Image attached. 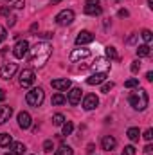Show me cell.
I'll return each mask as SVG.
<instances>
[{"label":"cell","mask_w":153,"mask_h":155,"mask_svg":"<svg viewBox=\"0 0 153 155\" xmlns=\"http://www.w3.org/2000/svg\"><path fill=\"white\" fill-rule=\"evenodd\" d=\"M106 76H108V72H96V74H92V76L86 79V83H88L90 87H94V85H101V83L106 81Z\"/></svg>","instance_id":"13"},{"label":"cell","mask_w":153,"mask_h":155,"mask_svg":"<svg viewBox=\"0 0 153 155\" xmlns=\"http://www.w3.org/2000/svg\"><path fill=\"white\" fill-rule=\"evenodd\" d=\"M141 71V61H133L132 63V72H139Z\"/></svg>","instance_id":"36"},{"label":"cell","mask_w":153,"mask_h":155,"mask_svg":"<svg viewBox=\"0 0 153 155\" xmlns=\"http://www.w3.org/2000/svg\"><path fill=\"white\" fill-rule=\"evenodd\" d=\"M90 56V51L88 49H74L70 52V61H79V60H85Z\"/></svg>","instance_id":"15"},{"label":"cell","mask_w":153,"mask_h":155,"mask_svg":"<svg viewBox=\"0 0 153 155\" xmlns=\"http://www.w3.org/2000/svg\"><path fill=\"white\" fill-rule=\"evenodd\" d=\"M65 101H67V97H65L61 92H58V94L52 96V105H63Z\"/></svg>","instance_id":"26"},{"label":"cell","mask_w":153,"mask_h":155,"mask_svg":"<svg viewBox=\"0 0 153 155\" xmlns=\"http://www.w3.org/2000/svg\"><path fill=\"white\" fill-rule=\"evenodd\" d=\"M94 63H96V65H94V69H101V67H103V71H105V72H108L110 63H106V60H105V58H97Z\"/></svg>","instance_id":"23"},{"label":"cell","mask_w":153,"mask_h":155,"mask_svg":"<svg viewBox=\"0 0 153 155\" xmlns=\"http://www.w3.org/2000/svg\"><path fill=\"white\" fill-rule=\"evenodd\" d=\"M72 148L70 146H67V144H61L58 150H54V155H72Z\"/></svg>","instance_id":"22"},{"label":"cell","mask_w":153,"mask_h":155,"mask_svg":"<svg viewBox=\"0 0 153 155\" xmlns=\"http://www.w3.org/2000/svg\"><path fill=\"white\" fill-rule=\"evenodd\" d=\"M115 146H117V139H115L114 135H103V139H101V148H103L105 152H112Z\"/></svg>","instance_id":"10"},{"label":"cell","mask_w":153,"mask_h":155,"mask_svg":"<svg viewBox=\"0 0 153 155\" xmlns=\"http://www.w3.org/2000/svg\"><path fill=\"white\" fill-rule=\"evenodd\" d=\"M5 36H7V33H5V27H4V25H0V43L5 40Z\"/></svg>","instance_id":"37"},{"label":"cell","mask_w":153,"mask_h":155,"mask_svg":"<svg viewBox=\"0 0 153 155\" xmlns=\"http://www.w3.org/2000/svg\"><path fill=\"white\" fill-rule=\"evenodd\" d=\"M11 143H13V139H11V135H9V134H0V146H2V148L9 146Z\"/></svg>","instance_id":"25"},{"label":"cell","mask_w":153,"mask_h":155,"mask_svg":"<svg viewBox=\"0 0 153 155\" xmlns=\"http://www.w3.org/2000/svg\"><path fill=\"white\" fill-rule=\"evenodd\" d=\"M5 155H15V153H5Z\"/></svg>","instance_id":"47"},{"label":"cell","mask_w":153,"mask_h":155,"mask_svg":"<svg viewBox=\"0 0 153 155\" xmlns=\"http://www.w3.org/2000/svg\"><path fill=\"white\" fill-rule=\"evenodd\" d=\"M50 54H52L50 43H47V41H38V43L31 49V63H33L34 67H43V65L49 61Z\"/></svg>","instance_id":"1"},{"label":"cell","mask_w":153,"mask_h":155,"mask_svg":"<svg viewBox=\"0 0 153 155\" xmlns=\"http://www.w3.org/2000/svg\"><path fill=\"white\" fill-rule=\"evenodd\" d=\"M16 71H18V65H16V63H13V61L4 63V65L0 67V78H2V79H11V78H15Z\"/></svg>","instance_id":"7"},{"label":"cell","mask_w":153,"mask_h":155,"mask_svg":"<svg viewBox=\"0 0 153 155\" xmlns=\"http://www.w3.org/2000/svg\"><path fill=\"white\" fill-rule=\"evenodd\" d=\"M112 88H114V83L110 81V83H105V85L101 87V92H105V94H108V92H110Z\"/></svg>","instance_id":"31"},{"label":"cell","mask_w":153,"mask_h":155,"mask_svg":"<svg viewBox=\"0 0 153 155\" xmlns=\"http://www.w3.org/2000/svg\"><path fill=\"white\" fill-rule=\"evenodd\" d=\"M15 22H16V18H15V16H11V18H9V25H15Z\"/></svg>","instance_id":"45"},{"label":"cell","mask_w":153,"mask_h":155,"mask_svg":"<svg viewBox=\"0 0 153 155\" xmlns=\"http://www.w3.org/2000/svg\"><path fill=\"white\" fill-rule=\"evenodd\" d=\"M74 11L72 9H63V11H60L58 15H56V24L58 25H70L72 22H74Z\"/></svg>","instance_id":"5"},{"label":"cell","mask_w":153,"mask_h":155,"mask_svg":"<svg viewBox=\"0 0 153 155\" xmlns=\"http://www.w3.org/2000/svg\"><path fill=\"white\" fill-rule=\"evenodd\" d=\"M9 146H11V153H15V155H24V152H25L24 143H11Z\"/></svg>","instance_id":"19"},{"label":"cell","mask_w":153,"mask_h":155,"mask_svg":"<svg viewBox=\"0 0 153 155\" xmlns=\"http://www.w3.org/2000/svg\"><path fill=\"white\" fill-rule=\"evenodd\" d=\"M94 41V35L90 31H81L76 36V45H86V43H92Z\"/></svg>","instance_id":"12"},{"label":"cell","mask_w":153,"mask_h":155,"mask_svg":"<svg viewBox=\"0 0 153 155\" xmlns=\"http://www.w3.org/2000/svg\"><path fill=\"white\" fill-rule=\"evenodd\" d=\"M43 99H45V92H43L41 87H34V88H31V90L27 92V96H25L27 105H31V107H34V108H38L40 105L43 103Z\"/></svg>","instance_id":"3"},{"label":"cell","mask_w":153,"mask_h":155,"mask_svg":"<svg viewBox=\"0 0 153 155\" xmlns=\"http://www.w3.org/2000/svg\"><path fill=\"white\" fill-rule=\"evenodd\" d=\"M34 81H36V74H34V71H31V69H24V71L20 72V87H22V88H29V87H33Z\"/></svg>","instance_id":"4"},{"label":"cell","mask_w":153,"mask_h":155,"mask_svg":"<svg viewBox=\"0 0 153 155\" xmlns=\"http://www.w3.org/2000/svg\"><path fill=\"white\" fill-rule=\"evenodd\" d=\"M146 79H148V81H153V72H148V74H146Z\"/></svg>","instance_id":"44"},{"label":"cell","mask_w":153,"mask_h":155,"mask_svg":"<svg viewBox=\"0 0 153 155\" xmlns=\"http://www.w3.org/2000/svg\"><path fill=\"white\" fill-rule=\"evenodd\" d=\"M7 2H11V0H7Z\"/></svg>","instance_id":"48"},{"label":"cell","mask_w":153,"mask_h":155,"mask_svg":"<svg viewBox=\"0 0 153 155\" xmlns=\"http://www.w3.org/2000/svg\"><path fill=\"white\" fill-rule=\"evenodd\" d=\"M144 139H146V141H151L153 139V130L151 128H148V130L144 132Z\"/></svg>","instance_id":"35"},{"label":"cell","mask_w":153,"mask_h":155,"mask_svg":"<svg viewBox=\"0 0 153 155\" xmlns=\"http://www.w3.org/2000/svg\"><path fill=\"white\" fill-rule=\"evenodd\" d=\"M4 99H5V90L0 88V101H4Z\"/></svg>","instance_id":"40"},{"label":"cell","mask_w":153,"mask_h":155,"mask_svg":"<svg viewBox=\"0 0 153 155\" xmlns=\"http://www.w3.org/2000/svg\"><path fill=\"white\" fill-rule=\"evenodd\" d=\"M126 135H128V139L130 141H139V137H141V132H139V128L137 126H132V128H128V132H126Z\"/></svg>","instance_id":"20"},{"label":"cell","mask_w":153,"mask_h":155,"mask_svg":"<svg viewBox=\"0 0 153 155\" xmlns=\"http://www.w3.org/2000/svg\"><path fill=\"white\" fill-rule=\"evenodd\" d=\"M52 123H54L56 126H61V124L65 123V116H63V114H54V116H52Z\"/></svg>","instance_id":"27"},{"label":"cell","mask_w":153,"mask_h":155,"mask_svg":"<svg viewBox=\"0 0 153 155\" xmlns=\"http://www.w3.org/2000/svg\"><path fill=\"white\" fill-rule=\"evenodd\" d=\"M150 54H151V47H150L148 43L137 47V56H139V58H146V56H150Z\"/></svg>","instance_id":"18"},{"label":"cell","mask_w":153,"mask_h":155,"mask_svg":"<svg viewBox=\"0 0 153 155\" xmlns=\"http://www.w3.org/2000/svg\"><path fill=\"white\" fill-rule=\"evenodd\" d=\"M128 101L135 110H146V107L150 105V97H148L146 90H142V88H137L135 92H132Z\"/></svg>","instance_id":"2"},{"label":"cell","mask_w":153,"mask_h":155,"mask_svg":"<svg viewBox=\"0 0 153 155\" xmlns=\"http://www.w3.org/2000/svg\"><path fill=\"white\" fill-rule=\"evenodd\" d=\"M9 13H11V5H4V7L0 9V15H2V16H7Z\"/></svg>","instance_id":"34"},{"label":"cell","mask_w":153,"mask_h":155,"mask_svg":"<svg viewBox=\"0 0 153 155\" xmlns=\"http://www.w3.org/2000/svg\"><path fill=\"white\" fill-rule=\"evenodd\" d=\"M67 101H69V103H70L72 107L79 105V101H81V88H77V87L70 88V92H69V97H67Z\"/></svg>","instance_id":"14"},{"label":"cell","mask_w":153,"mask_h":155,"mask_svg":"<svg viewBox=\"0 0 153 155\" xmlns=\"http://www.w3.org/2000/svg\"><path fill=\"white\" fill-rule=\"evenodd\" d=\"M137 36H139V35H132V36H130V38L126 40V43H133V41H135V40H137Z\"/></svg>","instance_id":"39"},{"label":"cell","mask_w":153,"mask_h":155,"mask_svg":"<svg viewBox=\"0 0 153 155\" xmlns=\"http://www.w3.org/2000/svg\"><path fill=\"white\" fill-rule=\"evenodd\" d=\"M27 52H29V41L27 40H18L16 45L13 47V56L16 60H22V58H25Z\"/></svg>","instance_id":"6"},{"label":"cell","mask_w":153,"mask_h":155,"mask_svg":"<svg viewBox=\"0 0 153 155\" xmlns=\"http://www.w3.org/2000/svg\"><path fill=\"white\" fill-rule=\"evenodd\" d=\"M92 152H94V144H88L86 146V153H92Z\"/></svg>","instance_id":"42"},{"label":"cell","mask_w":153,"mask_h":155,"mask_svg":"<svg viewBox=\"0 0 153 155\" xmlns=\"http://www.w3.org/2000/svg\"><path fill=\"white\" fill-rule=\"evenodd\" d=\"M101 2L99 0H86L85 2V13L90 15V16H97L101 15Z\"/></svg>","instance_id":"8"},{"label":"cell","mask_w":153,"mask_h":155,"mask_svg":"<svg viewBox=\"0 0 153 155\" xmlns=\"http://www.w3.org/2000/svg\"><path fill=\"white\" fill-rule=\"evenodd\" d=\"M141 36H142V40H144L148 45H150V41L153 40V35H151V31H150V29H144V31L141 33Z\"/></svg>","instance_id":"28"},{"label":"cell","mask_w":153,"mask_h":155,"mask_svg":"<svg viewBox=\"0 0 153 155\" xmlns=\"http://www.w3.org/2000/svg\"><path fill=\"white\" fill-rule=\"evenodd\" d=\"M128 15H130V13H128L126 9H121V11H119V16H121V18H126Z\"/></svg>","instance_id":"38"},{"label":"cell","mask_w":153,"mask_h":155,"mask_svg":"<svg viewBox=\"0 0 153 155\" xmlns=\"http://www.w3.org/2000/svg\"><path fill=\"white\" fill-rule=\"evenodd\" d=\"M60 2H61V0H50V4H52V5H56V4H60Z\"/></svg>","instance_id":"46"},{"label":"cell","mask_w":153,"mask_h":155,"mask_svg":"<svg viewBox=\"0 0 153 155\" xmlns=\"http://www.w3.org/2000/svg\"><path fill=\"white\" fill-rule=\"evenodd\" d=\"M97 105H99V97L96 94H86L83 97V108L85 110H94V108H97Z\"/></svg>","instance_id":"9"},{"label":"cell","mask_w":153,"mask_h":155,"mask_svg":"<svg viewBox=\"0 0 153 155\" xmlns=\"http://www.w3.org/2000/svg\"><path fill=\"white\" fill-rule=\"evenodd\" d=\"M31 124H33V117H31L29 112H20V114H18V126H20L22 130L31 128Z\"/></svg>","instance_id":"11"},{"label":"cell","mask_w":153,"mask_h":155,"mask_svg":"<svg viewBox=\"0 0 153 155\" xmlns=\"http://www.w3.org/2000/svg\"><path fill=\"white\" fill-rule=\"evenodd\" d=\"M50 85H52V88H56V90H69L72 83H70V79L63 78V79H54V81H50Z\"/></svg>","instance_id":"16"},{"label":"cell","mask_w":153,"mask_h":155,"mask_svg":"<svg viewBox=\"0 0 153 155\" xmlns=\"http://www.w3.org/2000/svg\"><path fill=\"white\" fill-rule=\"evenodd\" d=\"M43 150H45V152H52V150H54V144H52L50 139H47V141L43 143Z\"/></svg>","instance_id":"30"},{"label":"cell","mask_w":153,"mask_h":155,"mask_svg":"<svg viewBox=\"0 0 153 155\" xmlns=\"http://www.w3.org/2000/svg\"><path fill=\"white\" fill-rule=\"evenodd\" d=\"M11 7H15V9H24V7H25V0H16Z\"/></svg>","instance_id":"32"},{"label":"cell","mask_w":153,"mask_h":155,"mask_svg":"<svg viewBox=\"0 0 153 155\" xmlns=\"http://www.w3.org/2000/svg\"><path fill=\"white\" fill-rule=\"evenodd\" d=\"M151 150H153V146H151V144H148V146L144 148V152H146V153H148V155L151 153Z\"/></svg>","instance_id":"41"},{"label":"cell","mask_w":153,"mask_h":155,"mask_svg":"<svg viewBox=\"0 0 153 155\" xmlns=\"http://www.w3.org/2000/svg\"><path fill=\"white\" fill-rule=\"evenodd\" d=\"M105 54H106L108 60H119V54H117L115 47H112V45H106L105 47Z\"/></svg>","instance_id":"21"},{"label":"cell","mask_w":153,"mask_h":155,"mask_svg":"<svg viewBox=\"0 0 153 155\" xmlns=\"http://www.w3.org/2000/svg\"><path fill=\"white\" fill-rule=\"evenodd\" d=\"M13 116V108L7 105H0V124H4L5 121H9V117Z\"/></svg>","instance_id":"17"},{"label":"cell","mask_w":153,"mask_h":155,"mask_svg":"<svg viewBox=\"0 0 153 155\" xmlns=\"http://www.w3.org/2000/svg\"><path fill=\"white\" fill-rule=\"evenodd\" d=\"M40 36H41V38H50V36H52V35H50V33H43V35H40Z\"/></svg>","instance_id":"43"},{"label":"cell","mask_w":153,"mask_h":155,"mask_svg":"<svg viewBox=\"0 0 153 155\" xmlns=\"http://www.w3.org/2000/svg\"><path fill=\"white\" fill-rule=\"evenodd\" d=\"M124 87H126V88H135V87H139V79H135V78H132V79H128V81H124Z\"/></svg>","instance_id":"29"},{"label":"cell","mask_w":153,"mask_h":155,"mask_svg":"<svg viewBox=\"0 0 153 155\" xmlns=\"http://www.w3.org/2000/svg\"><path fill=\"white\" fill-rule=\"evenodd\" d=\"M72 130H74V124H72L70 121H67V123L61 124V134H63V135H70Z\"/></svg>","instance_id":"24"},{"label":"cell","mask_w":153,"mask_h":155,"mask_svg":"<svg viewBox=\"0 0 153 155\" xmlns=\"http://www.w3.org/2000/svg\"><path fill=\"white\" fill-rule=\"evenodd\" d=\"M122 155H135V148H133V146H124Z\"/></svg>","instance_id":"33"}]
</instances>
